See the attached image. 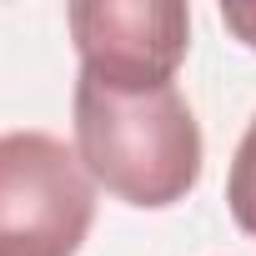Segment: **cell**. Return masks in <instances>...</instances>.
I'll list each match as a JSON object with an SVG mask.
<instances>
[{"mask_svg": "<svg viewBox=\"0 0 256 256\" xmlns=\"http://www.w3.org/2000/svg\"><path fill=\"white\" fill-rule=\"evenodd\" d=\"M96 226V181L46 131L0 136V256H76Z\"/></svg>", "mask_w": 256, "mask_h": 256, "instance_id": "7a4b0ae2", "label": "cell"}, {"mask_svg": "<svg viewBox=\"0 0 256 256\" xmlns=\"http://www.w3.org/2000/svg\"><path fill=\"white\" fill-rule=\"evenodd\" d=\"M66 20L86 80L106 90L176 86L191 46V10L181 0H76Z\"/></svg>", "mask_w": 256, "mask_h": 256, "instance_id": "3957f363", "label": "cell"}, {"mask_svg": "<svg viewBox=\"0 0 256 256\" xmlns=\"http://www.w3.org/2000/svg\"><path fill=\"white\" fill-rule=\"evenodd\" d=\"M226 206H231V221L256 241V116L231 156V171H226Z\"/></svg>", "mask_w": 256, "mask_h": 256, "instance_id": "277c9868", "label": "cell"}, {"mask_svg": "<svg viewBox=\"0 0 256 256\" xmlns=\"http://www.w3.org/2000/svg\"><path fill=\"white\" fill-rule=\"evenodd\" d=\"M76 156L116 201L161 211L201 181V126L176 86L106 90L76 80Z\"/></svg>", "mask_w": 256, "mask_h": 256, "instance_id": "6da1fadb", "label": "cell"}, {"mask_svg": "<svg viewBox=\"0 0 256 256\" xmlns=\"http://www.w3.org/2000/svg\"><path fill=\"white\" fill-rule=\"evenodd\" d=\"M221 20H226V30L241 46L256 50V0H231V6H221Z\"/></svg>", "mask_w": 256, "mask_h": 256, "instance_id": "5b68a950", "label": "cell"}]
</instances>
